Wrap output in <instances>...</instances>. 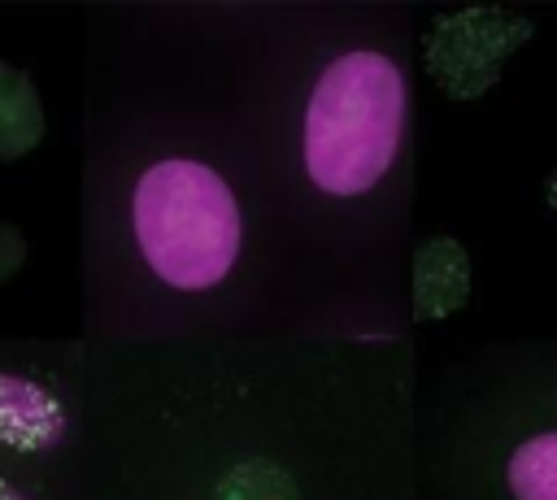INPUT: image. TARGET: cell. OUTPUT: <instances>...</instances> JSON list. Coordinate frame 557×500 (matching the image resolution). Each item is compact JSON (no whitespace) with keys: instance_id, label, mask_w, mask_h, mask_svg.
<instances>
[{"instance_id":"obj_1","label":"cell","mask_w":557,"mask_h":500,"mask_svg":"<svg viewBox=\"0 0 557 500\" xmlns=\"http://www.w3.org/2000/svg\"><path fill=\"white\" fill-rule=\"evenodd\" d=\"M405 135V74L392 57L357 48L335 57L309 91L300 157L326 196H366L392 170Z\"/></svg>"},{"instance_id":"obj_2","label":"cell","mask_w":557,"mask_h":500,"mask_svg":"<svg viewBox=\"0 0 557 500\" xmlns=\"http://www.w3.org/2000/svg\"><path fill=\"white\" fill-rule=\"evenodd\" d=\"M131 230L148 270L174 291L218 287L244 243L235 191L213 165L191 157L152 161L135 178Z\"/></svg>"},{"instance_id":"obj_3","label":"cell","mask_w":557,"mask_h":500,"mask_svg":"<svg viewBox=\"0 0 557 500\" xmlns=\"http://www.w3.org/2000/svg\"><path fill=\"white\" fill-rule=\"evenodd\" d=\"M531 35L527 17H513L505 9H461L431 26L426 35V70L453 100L483 96L509 52Z\"/></svg>"},{"instance_id":"obj_4","label":"cell","mask_w":557,"mask_h":500,"mask_svg":"<svg viewBox=\"0 0 557 500\" xmlns=\"http://www.w3.org/2000/svg\"><path fill=\"white\" fill-rule=\"evenodd\" d=\"M65 439V404L35 378L0 370V443L17 452H48Z\"/></svg>"},{"instance_id":"obj_5","label":"cell","mask_w":557,"mask_h":500,"mask_svg":"<svg viewBox=\"0 0 557 500\" xmlns=\"http://www.w3.org/2000/svg\"><path fill=\"white\" fill-rule=\"evenodd\" d=\"M470 296V257L457 239L435 235L413 257V313L440 322L457 313Z\"/></svg>"},{"instance_id":"obj_6","label":"cell","mask_w":557,"mask_h":500,"mask_svg":"<svg viewBox=\"0 0 557 500\" xmlns=\"http://www.w3.org/2000/svg\"><path fill=\"white\" fill-rule=\"evenodd\" d=\"M44 135H48V117L35 78L0 57V161H17L35 152Z\"/></svg>"},{"instance_id":"obj_7","label":"cell","mask_w":557,"mask_h":500,"mask_svg":"<svg viewBox=\"0 0 557 500\" xmlns=\"http://www.w3.org/2000/svg\"><path fill=\"white\" fill-rule=\"evenodd\" d=\"M505 483L513 500H557V430L527 435L505 461Z\"/></svg>"},{"instance_id":"obj_8","label":"cell","mask_w":557,"mask_h":500,"mask_svg":"<svg viewBox=\"0 0 557 500\" xmlns=\"http://www.w3.org/2000/svg\"><path fill=\"white\" fill-rule=\"evenodd\" d=\"M26 265V235L9 222H0V283L13 278Z\"/></svg>"},{"instance_id":"obj_9","label":"cell","mask_w":557,"mask_h":500,"mask_svg":"<svg viewBox=\"0 0 557 500\" xmlns=\"http://www.w3.org/2000/svg\"><path fill=\"white\" fill-rule=\"evenodd\" d=\"M0 500H30V496H26V491H17V487H13V483L0 474Z\"/></svg>"},{"instance_id":"obj_10","label":"cell","mask_w":557,"mask_h":500,"mask_svg":"<svg viewBox=\"0 0 557 500\" xmlns=\"http://www.w3.org/2000/svg\"><path fill=\"white\" fill-rule=\"evenodd\" d=\"M544 200H548V204H553V209H557V170H553V178H548V183H544Z\"/></svg>"}]
</instances>
